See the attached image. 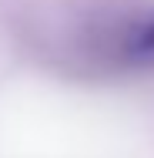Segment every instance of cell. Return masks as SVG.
I'll return each mask as SVG.
<instances>
[{
  "label": "cell",
  "instance_id": "cell-1",
  "mask_svg": "<svg viewBox=\"0 0 154 158\" xmlns=\"http://www.w3.org/2000/svg\"><path fill=\"white\" fill-rule=\"evenodd\" d=\"M114 51H117L121 64L137 67V71H151L154 67V7L124 20L117 31V40H114Z\"/></svg>",
  "mask_w": 154,
  "mask_h": 158
}]
</instances>
